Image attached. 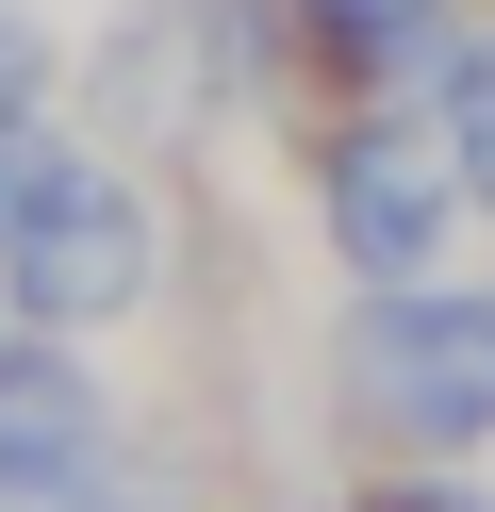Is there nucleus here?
I'll use <instances>...</instances> for the list:
<instances>
[{"instance_id":"f257e3e1","label":"nucleus","mask_w":495,"mask_h":512,"mask_svg":"<svg viewBox=\"0 0 495 512\" xmlns=\"http://www.w3.org/2000/svg\"><path fill=\"white\" fill-rule=\"evenodd\" d=\"M0 281H17L33 331H99V314L149 298V199L99 166H50L17 149V232H0Z\"/></svg>"},{"instance_id":"f03ea898","label":"nucleus","mask_w":495,"mask_h":512,"mask_svg":"<svg viewBox=\"0 0 495 512\" xmlns=\"http://www.w3.org/2000/svg\"><path fill=\"white\" fill-rule=\"evenodd\" d=\"M363 397H380L396 446H479L495 430V298L380 281V314H363Z\"/></svg>"},{"instance_id":"7ed1b4c3","label":"nucleus","mask_w":495,"mask_h":512,"mask_svg":"<svg viewBox=\"0 0 495 512\" xmlns=\"http://www.w3.org/2000/svg\"><path fill=\"white\" fill-rule=\"evenodd\" d=\"M446 149H413V133H363L347 166H330V248H347L363 281H429V248H446Z\"/></svg>"},{"instance_id":"20e7f679","label":"nucleus","mask_w":495,"mask_h":512,"mask_svg":"<svg viewBox=\"0 0 495 512\" xmlns=\"http://www.w3.org/2000/svg\"><path fill=\"white\" fill-rule=\"evenodd\" d=\"M83 479H99L83 364H66V347H17V364H0V512H50V496H83Z\"/></svg>"},{"instance_id":"39448f33","label":"nucleus","mask_w":495,"mask_h":512,"mask_svg":"<svg viewBox=\"0 0 495 512\" xmlns=\"http://www.w3.org/2000/svg\"><path fill=\"white\" fill-rule=\"evenodd\" d=\"M198 34H215V17H198V0H182V17H132V34H116V67H99V116H116V133H182V116L215 100V83L182 67Z\"/></svg>"},{"instance_id":"423d86ee","label":"nucleus","mask_w":495,"mask_h":512,"mask_svg":"<svg viewBox=\"0 0 495 512\" xmlns=\"http://www.w3.org/2000/svg\"><path fill=\"white\" fill-rule=\"evenodd\" d=\"M429 100H446V166H462V199L495 215V50L462 34V50H446V83H429Z\"/></svg>"},{"instance_id":"0eeeda50","label":"nucleus","mask_w":495,"mask_h":512,"mask_svg":"<svg viewBox=\"0 0 495 512\" xmlns=\"http://www.w3.org/2000/svg\"><path fill=\"white\" fill-rule=\"evenodd\" d=\"M33 83H50V50H33L17 17H0V133H17V116H33Z\"/></svg>"}]
</instances>
